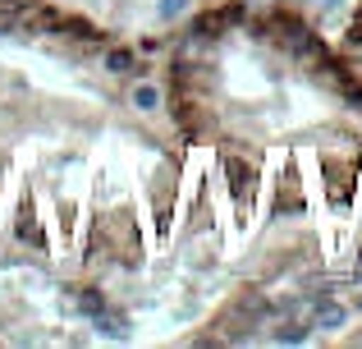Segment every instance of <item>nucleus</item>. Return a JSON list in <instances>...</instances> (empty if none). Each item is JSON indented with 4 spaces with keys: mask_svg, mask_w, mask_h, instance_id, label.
I'll return each instance as SVG.
<instances>
[{
    "mask_svg": "<svg viewBox=\"0 0 362 349\" xmlns=\"http://www.w3.org/2000/svg\"><path fill=\"white\" fill-rule=\"evenodd\" d=\"M184 9H188V0H165V5H160V14L175 18V14H184Z\"/></svg>",
    "mask_w": 362,
    "mask_h": 349,
    "instance_id": "nucleus-10",
    "label": "nucleus"
},
{
    "mask_svg": "<svg viewBox=\"0 0 362 349\" xmlns=\"http://www.w3.org/2000/svg\"><path fill=\"white\" fill-rule=\"evenodd\" d=\"M317 322L330 331V326H339V322H344V308H339V304H326V308H317Z\"/></svg>",
    "mask_w": 362,
    "mask_h": 349,
    "instance_id": "nucleus-6",
    "label": "nucleus"
},
{
    "mask_svg": "<svg viewBox=\"0 0 362 349\" xmlns=\"http://www.w3.org/2000/svg\"><path fill=\"white\" fill-rule=\"evenodd\" d=\"M92 317H97V326H101V331H106V336H115V341H124V317L106 313V308H97V313H92Z\"/></svg>",
    "mask_w": 362,
    "mask_h": 349,
    "instance_id": "nucleus-4",
    "label": "nucleus"
},
{
    "mask_svg": "<svg viewBox=\"0 0 362 349\" xmlns=\"http://www.w3.org/2000/svg\"><path fill=\"white\" fill-rule=\"evenodd\" d=\"M303 336H308V331H303V326H293V322H284V326H280V331H275V341H289V345H298V341H303Z\"/></svg>",
    "mask_w": 362,
    "mask_h": 349,
    "instance_id": "nucleus-7",
    "label": "nucleus"
},
{
    "mask_svg": "<svg viewBox=\"0 0 362 349\" xmlns=\"http://www.w3.org/2000/svg\"><path fill=\"white\" fill-rule=\"evenodd\" d=\"M354 280H358V285H362V262H358V267H354Z\"/></svg>",
    "mask_w": 362,
    "mask_h": 349,
    "instance_id": "nucleus-11",
    "label": "nucleus"
},
{
    "mask_svg": "<svg viewBox=\"0 0 362 349\" xmlns=\"http://www.w3.org/2000/svg\"><path fill=\"white\" fill-rule=\"evenodd\" d=\"M78 308H83V313H97V308H106V304H101V294L88 290V294H78Z\"/></svg>",
    "mask_w": 362,
    "mask_h": 349,
    "instance_id": "nucleus-8",
    "label": "nucleus"
},
{
    "mask_svg": "<svg viewBox=\"0 0 362 349\" xmlns=\"http://www.w3.org/2000/svg\"><path fill=\"white\" fill-rule=\"evenodd\" d=\"M0 33H18V18H14V9H0Z\"/></svg>",
    "mask_w": 362,
    "mask_h": 349,
    "instance_id": "nucleus-9",
    "label": "nucleus"
},
{
    "mask_svg": "<svg viewBox=\"0 0 362 349\" xmlns=\"http://www.w3.org/2000/svg\"><path fill=\"white\" fill-rule=\"evenodd\" d=\"M225 175H230V193H234V202L247 207V202H252V171H247L243 161H225Z\"/></svg>",
    "mask_w": 362,
    "mask_h": 349,
    "instance_id": "nucleus-2",
    "label": "nucleus"
},
{
    "mask_svg": "<svg viewBox=\"0 0 362 349\" xmlns=\"http://www.w3.org/2000/svg\"><path fill=\"white\" fill-rule=\"evenodd\" d=\"M133 106H138V110H156L160 106V92L151 88V83H138V88H133Z\"/></svg>",
    "mask_w": 362,
    "mask_h": 349,
    "instance_id": "nucleus-3",
    "label": "nucleus"
},
{
    "mask_svg": "<svg viewBox=\"0 0 362 349\" xmlns=\"http://www.w3.org/2000/svg\"><path fill=\"white\" fill-rule=\"evenodd\" d=\"M280 33H284V46H289L293 60H303V64H326V46L317 42V33H308L303 23H284Z\"/></svg>",
    "mask_w": 362,
    "mask_h": 349,
    "instance_id": "nucleus-1",
    "label": "nucleus"
},
{
    "mask_svg": "<svg viewBox=\"0 0 362 349\" xmlns=\"http://www.w3.org/2000/svg\"><path fill=\"white\" fill-rule=\"evenodd\" d=\"M106 69H110V74H129V69H133V51H124V46H115V51L106 55Z\"/></svg>",
    "mask_w": 362,
    "mask_h": 349,
    "instance_id": "nucleus-5",
    "label": "nucleus"
}]
</instances>
